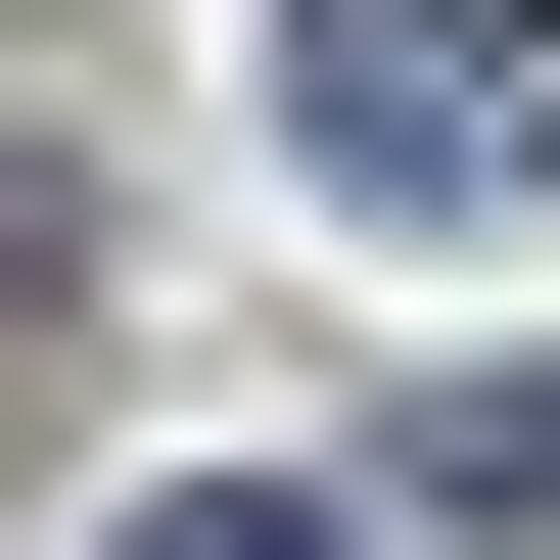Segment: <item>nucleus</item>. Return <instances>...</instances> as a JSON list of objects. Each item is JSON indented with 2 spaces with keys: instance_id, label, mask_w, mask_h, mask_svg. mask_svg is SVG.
<instances>
[{
  "instance_id": "nucleus-2",
  "label": "nucleus",
  "mask_w": 560,
  "mask_h": 560,
  "mask_svg": "<svg viewBox=\"0 0 560 560\" xmlns=\"http://www.w3.org/2000/svg\"><path fill=\"white\" fill-rule=\"evenodd\" d=\"M374 514H420V560H560V374H420V420H374Z\"/></svg>"
},
{
  "instance_id": "nucleus-1",
  "label": "nucleus",
  "mask_w": 560,
  "mask_h": 560,
  "mask_svg": "<svg viewBox=\"0 0 560 560\" xmlns=\"http://www.w3.org/2000/svg\"><path fill=\"white\" fill-rule=\"evenodd\" d=\"M280 140H327L374 234H514L560 187V0H280Z\"/></svg>"
},
{
  "instance_id": "nucleus-3",
  "label": "nucleus",
  "mask_w": 560,
  "mask_h": 560,
  "mask_svg": "<svg viewBox=\"0 0 560 560\" xmlns=\"http://www.w3.org/2000/svg\"><path fill=\"white\" fill-rule=\"evenodd\" d=\"M94 560H374V514H327V467H140Z\"/></svg>"
}]
</instances>
